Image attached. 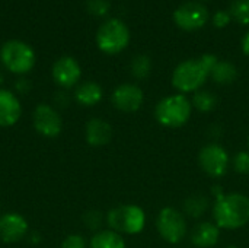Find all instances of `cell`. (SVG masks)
Wrapping results in <instances>:
<instances>
[{
  "label": "cell",
  "mask_w": 249,
  "mask_h": 248,
  "mask_svg": "<svg viewBox=\"0 0 249 248\" xmlns=\"http://www.w3.org/2000/svg\"><path fill=\"white\" fill-rule=\"evenodd\" d=\"M22 115L20 101L7 89H0V127L15 126Z\"/></svg>",
  "instance_id": "cell-14"
},
{
  "label": "cell",
  "mask_w": 249,
  "mask_h": 248,
  "mask_svg": "<svg viewBox=\"0 0 249 248\" xmlns=\"http://www.w3.org/2000/svg\"><path fill=\"white\" fill-rule=\"evenodd\" d=\"M85 136H86V142L90 146L101 148L111 142L112 127L108 121H105L102 118H92L86 124Z\"/></svg>",
  "instance_id": "cell-15"
},
{
  "label": "cell",
  "mask_w": 249,
  "mask_h": 248,
  "mask_svg": "<svg viewBox=\"0 0 249 248\" xmlns=\"http://www.w3.org/2000/svg\"><path fill=\"white\" fill-rule=\"evenodd\" d=\"M242 51H244L245 56L249 57V32H247L245 37L242 38Z\"/></svg>",
  "instance_id": "cell-29"
},
{
  "label": "cell",
  "mask_w": 249,
  "mask_h": 248,
  "mask_svg": "<svg viewBox=\"0 0 249 248\" xmlns=\"http://www.w3.org/2000/svg\"><path fill=\"white\" fill-rule=\"evenodd\" d=\"M209 20L207 9L197 1H188L181 4L174 12V22L184 31H197L203 28Z\"/></svg>",
  "instance_id": "cell-9"
},
{
  "label": "cell",
  "mask_w": 249,
  "mask_h": 248,
  "mask_svg": "<svg viewBox=\"0 0 249 248\" xmlns=\"http://www.w3.org/2000/svg\"><path fill=\"white\" fill-rule=\"evenodd\" d=\"M210 77L217 85H231L238 77V69L231 61H217L210 73Z\"/></svg>",
  "instance_id": "cell-19"
},
{
  "label": "cell",
  "mask_w": 249,
  "mask_h": 248,
  "mask_svg": "<svg viewBox=\"0 0 249 248\" xmlns=\"http://www.w3.org/2000/svg\"><path fill=\"white\" fill-rule=\"evenodd\" d=\"M214 54H203L198 58H190L179 63L172 73V85L181 94L197 92L210 77L213 67L217 63Z\"/></svg>",
  "instance_id": "cell-1"
},
{
  "label": "cell",
  "mask_w": 249,
  "mask_h": 248,
  "mask_svg": "<svg viewBox=\"0 0 249 248\" xmlns=\"http://www.w3.org/2000/svg\"><path fill=\"white\" fill-rule=\"evenodd\" d=\"M0 60L12 73L25 75L35 64V53L28 44L19 39H10L3 44L0 50Z\"/></svg>",
  "instance_id": "cell-6"
},
{
  "label": "cell",
  "mask_w": 249,
  "mask_h": 248,
  "mask_svg": "<svg viewBox=\"0 0 249 248\" xmlns=\"http://www.w3.org/2000/svg\"><path fill=\"white\" fill-rule=\"evenodd\" d=\"M232 19L242 25H249V0H235L229 10Z\"/></svg>",
  "instance_id": "cell-23"
},
{
  "label": "cell",
  "mask_w": 249,
  "mask_h": 248,
  "mask_svg": "<svg viewBox=\"0 0 249 248\" xmlns=\"http://www.w3.org/2000/svg\"><path fill=\"white\" fill-rule=\"evenodd\" d=\"M130 70H131V75L136 79L143 80L152 72V60L146 54H139V56H136L133 58L131 66H130Z\"/></svg>",
  "instance_id": "cell-22"
},
{
  "label": "cell",
  "mask_w": 249,
  "mask_h": 248,
  "mask_svg": "<svg viewBox=\"0 0 249 248\" xmlns=\"http://www.w3.org/2000/svg\"><path fill=\"white\" fill-rule=\"evenodd\" d=\"M82 76V69L73 57H61L53 66V77L61 88L74 86Z\"/></svg>",
  "instance_id": "cell-13"
},
{
  "label": "cell",
  "mask_w": 249,
  "mask_h": 248,
  "mask_svg": "<svg viewBox=\"0 0 249 248\" xmlns=\"http://www.w3.org/2000/svg\"><path fill=\"white\" fill-rule=\"evenodd\" d=\"M90 248H125V241L121 234L112 231V229H105L96 232L92 240H90Z\"/></svg>",
  "instance_id": "cell-18"
},
{
  "label": "cell",
  "mask_w": 249,
  "mask_h": 248,
  "mask_svg": "<svg viewBox=\"0 0 249 248\" xmlns=\"http://www.w3.org/2000/svg\"><path fill=\"white\" fill-rule=\"evenodd\" d=\"M213 218L219 228L239 229L249 224V197L241 193H229L216 199Z\"/></svg>",
  "instance_id": "cell-2"
},
{
  "label": "cell",
  "mask_w": 249,
  "mask_h": 248,
  "mask_svg": "<svg viewBox=\"0 0 249 248\" xmlns=\"http://www.w3.org/2000/svg\"><path fill=\"white\" fill-rule=\"evenodd\" d=\"M231 19H232V16H231L229 12H226V10H217L213 15V19L212 20H213V25L216 28H225L226 25H229Z\"/></svg>",
  "instance_id": "cell-27"
},
{
  "label": "cell",
  "mask_w": 249,
  "mask_h": 248,
  "mask_svg": "<svg viewBox=\"0 0 249 248\" xmlns=\"http://www.w3.org/2000/svg\"><path fill=\"white\" fill-rule=\"evenodd\" d=\"M220 228L212 222H200L191 231V243L197 248H212L219 243Z\"/></svg>",
  "instance_id": "cell-16"
},
{
  "label": "cell",
  "mask_w": 249,
  "mask_h": 248,
  "mask_svg": "<svg viewBox=\"0 0 249 248\" xmlns=\"http://www.w3.org/2000/svg\"><path fill=\"white\" fill-rule=\"evenodd\" d=\"M28 221L16 212L0 216V240L6 244L20 241L28 234Z\"/></svg>",
  "instance_id": "cell-12"
},
{
  "label": "cell",
  "mask_w": 249,
  "mask_h": 248,
  "mask_svg": "<svg viewBox=\"0 0 249 248\" xmlns=\"http://www.w3.org/2000/svg\"><path fill=\"white\" fill-rule=\"evenodd\" d=\"M191 104L200 113H210L217 107V98L213 92L200 89V91L194 92Z\"/></svg>",
  "instance_id": "cell-21"
},
{
  "label": "cell",
  "mask_w": 249,
  "mask_h": 248,
  "mask_svg": "<svg viewBox=\"0 0 249 248\" xmlns=\"http://www.w3.org/2000/svg\"><path fill=\"white\" fill-rule=\"evenodd\" d=\"M112 104L118 111L136 113L140 110L144 101V94L140 86L134 83H123L112 92Z\"/></svg>",
  "instance_id": "cell-11"
},
{
  "label": "cell",
  "mask_w": 249,
  "mask_h": 248,
  "mask_svg": "<svg viewBox=\"0 0 249 248\" xmlns=\"http://www.w3.org/2000/svg\"><path fill=\"white\" fill-rule=\"evenodd\" d=\"M226 248H238V247H235V246H229V247H226Z\"/></svg>",
  "instance_id": "cell-30"
},
{
  "label": "cell",
  "mask_w": 249,
  "mask_h": 248,
  "mask_svg": "<svg viewBox=\"0 0 249 248\" xmlns=\"http://www.w3.org/2000/svg\"><path fill=\"white\" fill-rule=\"evenodd\" d=\"M32 123L36 133L47 139H54L61 133L63 121L57 110H54L51 105L39 104L34 114H32Z\"/></svg>",
  "instance_id": "cell-10"
},
{
  "label": "cell",
  "mask_w": 249,
  "mask_h": 248,
  "mask_svg": "<svg viewBox=\"0 0 249 248\" xmlns=\"http://www.w3.org/2000/svg\"><path fill=\"white\" fill-rule=\"evenodd\" d=\"M85 222L89 228H98L101 225V213L98 210H90L85 216Z\"/></svg>",
  "instance_id": "cell-28"
},
{
  "label": "cell",
  "mask_w": 249,
  "mask_h": 248,
  "mask_svg": "<svg viewBox=\"0 0 249 248\" xmlns=\"http://www.w3.org/2000/svg\"><path fill=\"white\" fill-rule=\"evenodd\" d=\"M61 248H86V241H85V238L82 235L71 234V235H67L63 240Z\"/></svg>",
  "instance_id": "cell-26"
},
{
  "label": "cell",
  "mask_w": 249,
  "mask_h": 248,
  "mask_svg": "<svg viewBox=\"0 0 249 248\" xmlns=\"http://www.w3.org/2000/svg\"><path fill=\"white\" fill-rule=\"evenodd\" d=\"M107 222L109 229L118 234L137 235L144 229L146 213L137 205H121L108 212Z\"/></svg>",
  "instance_id": "cell-4"
},
{
  "label": "cell",
  "mask_w": 249,
  "mask_h": 248,
  "mask_svg": "<svg viewBox=\"0 0 249 248\" xmlns=\"http://www.w3.org/2000/svg\"><path fill=\"white\" fill-rule=\"evenodd\" d=\"M193 111L191 101L184 94H175L160 99L155 108L156 121L169 129H178L188 123Z\"/></svg>",
  "instance_id": "cell-3"
},
{
  "label": "cell",
  "mask_w": 249,
  "mask_h": 248,
  "mask_svg": "<svg viewBox=\"0 0 249 248\" xmlns=\"http://www.w3.org/2000/svg\"><path fill=\"white\" fill-rule=\"evenodd\" d=\"M209 209V199L203 194H194L190 196L184 203V212L194 219L201 218Z\"/></svg>",
  "instance_id": "cell-20"
},
{
  "label": "cell",
  "mask_w": 249,
  "mask_h": 248,
  "mask_svg": "<svg viewBox=\"0 0 249 248\" xmlns=\"http://www.w3.org/2000/svg\"><path fill=\"white\" fill-rule=\"evenodd\" d=\"M248 143H249V139H248Z\"/></svg>",
  "instance_id": "cell-31"
},
{
  "label": "cell",
  "mask_w": 249,
  "mask_h": 248,
  "mask_svg": "<svg viewBox=\"0 0 249 248\" xmlns=\"http://www.w3.org/2000/svg\"><path fill=\"white\" fill-rule=\"evenodd\" d=\"M232 167L235 172L241 175H249V152L248 151H241L238 152L233 159H232Z\"/></svg>",
  "instance_id": "cell-24"
},
{
  "label": "cell",
  "mask_w": 249,
  "mask_h": 248,
  "mask_svg": "<svg viewBox=\"0 0 249 248\" xmlns=\"http://www.w3.org/2000/svg\"><path fill=\"white\" fill-rule=\"evenodd\" d=\"M130 42V31L120 19H109L104 22L96 32L98 48L109 56L121 53Z\"/></svg>",
  "instance_id": "cell-5"
},
{
  "label": "cell",
  "mask_w": 249,
  "mask_h": 248,
  "mask_svg": "<svg viewBox=\"0 0 249 248\" xmlns=\"http://www.w3.org/2000/svg\"><path fill=\"white\" fill-rule=\"evenodd\" d=\"M156 228L159 235L169 244L181 243L188 232L184 215L178 209L171 206L160 209L156 218Z\"/></svg>",
  "instance_id": "cell-7"
},
{
  "label": "cell",
  "mask_w": 249,
  "mask_h": 248,
  "mask_svg": "<svg viewBox=\"0 0 249 248\" xmlns=\"http://www.w3.org/2000/svg\"><path fill=\"white\" fill-rule=\"evenodd\" d=\"M198 164L201 170L212 178H222L231 165L228 151L219 143H209L201 148L198 153Z\"/></svg>",
  "instance_id": "cell-8"
},
{
  "label": "cell",
  "mask_w": 249,
  "mask_h": 248,
  "mask_svg": "<svg viewBox=\"0 0 249 248\" xmlns=\"http://www.w3.org/2000/svg\"><path fill=\"white\" fill-rule=\"evenodd\" d=\"M88 9L93 15L104 16L109 10V3L107 0H88Z\"/></svg>",
  "instance_id": "cell-25"
},
{
  "label": "cell",
  "mask_w": 249,
  "mask_h": 248,
  "mask_svg": "<svg viewBox=\"0 0 249 248\" xmlns=\"http://www.w3.org/2000/svg\"><path fill=\"white\" fill-rule=\"evenodd\" d=\"M102 88L96 82H83L76 88L74 98L83 107H93L102 99Z\"/></svg>",
  "instance_id": "cell-17"
}]
</instances>
